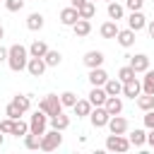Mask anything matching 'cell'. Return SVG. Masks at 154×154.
Here are the masks:
<instances>
[{
	"mask_svg": "<svg viewBox=\"0 0 154 154\" xmlns=\"http://www.w3.org/2000/svg\"><path fill=\"white\" fill-rule=\"evenodd\" d=\"M29 48H24L22 43H14V46H10V53H7V65H10V70L12 72H22V70H26V63H29Z\"/></svg>",
	"mask_w": 154,
	"mask_h": 154,
	"instance_id": "obj_1",
	"label": "cell"
},
{
	"mask_svg": "<svg viewBox=\"0 0 154 154\" xmlns=\"http://www.w3.org/2000/svg\"><path fill=\"white\" fill-rule=\"evenodd\" d=\"M38 108L43 111V113H48V118H53V116H58V113H63V101H60V96L58 94H46L41 101H38Z\"/></svg>",
	"mask_w": 154,
	"mask_h": 154,
	"instance_id": "obj_2",
	"label": "cell"
},
{
	"mask_svg": "<svg viewBox=\"0 0 154 154\" xmlns=\"http://www.w3.org/2000/svg\"><path fill=\"white\" fill-rule=\"evenodd\" d=\"M48 123H51L48 113H43L41 108H36L34 116H31V120H29V132H34V135H43L46 128H48Z\"/></svg>",
	"mask_w": 154,
	"mask_h": 154,
	"instance_id": "obj_3",
	"label": "cell"
},
{
	"mask_svg": "<svg viewBox=\"0 0 154 154\" xmlns=\"http://www.w3.org/2000/svg\"><path fill=\"white\" fill-rule=\"evenodd\" d=\"M60 144H63V135H60V130L51 128V130H46V132L41 135V149H43V152H53V149H58Z\"/></svg>",
	"mask_w": 154,
	"mask_h": 154,
	"instance_id": "obj_4",
	"label": "cell"
},
{
	"mask_svg": "<svg viewBox=\"0 0 154 154\" xmlns=\"http://www.w3.org/2000/svg\"><path fill=\"white\" fill-rule=\"evenodd\" d=\"M130 147H132V144H130V140H128L125 135H113V132H111V135L106 137V149H108V152H128Z\"/></svg>",
	"mask_w": 154,
	"mask_h": 154,
	"instance_id": "obj_5",
	"label": "cell"
},
{
	"mask_svg": "<svg viewBox=\"0 0 154 154\" xmlns=\"http://www.w3.org/2000/svg\"><path fill=\"white\" fill-rule=\"evenodd\" d=\"M89 120H91L94 128H106L108 120H111V113L106 111V106H94L91 113H89Z\"/></svg>",
	"mask_w": 154,
	"mask_h": 154,
	"instance_id": "obj_6",
	"label": "cell"
},
{
	"mask_svg": "<svg viewBox=\"0 0 154 154\" xmlns=\"http://www.w3.org/2000/svg\"><path fill=\"white\" fill-rule=\"evenodd\" d=\"M142 94V79H137V77H132V79H128V82H123V96H128V99H137Z\"/></svg>",
	"mask_w": 154,
	"mask_h": 154,
	"instance_id": "obj_7",
	"label": "cell"
},
{
	"mask_svg": "<svg viewBox=\"0 0 154 154\" xmlns=\"http://www.w3.org/2000/svg\"><path fill=\"white\" fill-rule=\"evenodd\" d=\"M113 135H125L128 132V118H123V116H111V120H108V125H106Z\"/></svg>",
	"mask_w": 154,
	"mask_h": 154,
	"instance_id": "obj_8",
	"label": "cell"
},
{
	"mask_svg": "<svg viewBox=\"0 0 154 154\" xmlns=\"http://www.w3.org/2000/svg\"><path fill=\"white\" fill-rule=\"evenodd\" d=\"M128 26H130L132 31H142V29H147V17L142 14V10L130 12V17H128Z\"/></svg>",
	"mask_w": 154,
	"mask_h": 154,
	"instance_id": "obj_9",
	"label": "cell"
},
{
	"mask_svg": "<svg viewBox=\"0 0 154 154\" xmlns=\"http://www.w3.org/2000/svg\"><path fill=\"white\" fill-rule=\"evenodd\" d=\"M103 60H106V58H103V53H101V51H87V53H84V58H82V63H84L89 70H91V67H101V65H103Z\"/></svg>",
	"mask_w": 154,
	"mask_h": 154,
	"instance_id": "obj_10",
	"label": "cell"
},
{
	"mask_svg": "<svg viewBox=\"0 0 154 154\" xmlns=\"http://www.w3.org/2000/svg\"><path fill=\"white\" fill-rule=\"evenodd\" d=\"M89 82H91V87H103V84L108 82V72L103 70V65L89 70Z\"/></svg>",
	"mask_w": 154,
	"mask_h": 154,
	"instance_id": "obj_11",
	"label": "cell"
},
{
	"mask_svg": "<svg viewBox=\"0 0 154 154\" xmlns=\"http://www.w3.org/2000/svg\"><path fill=\"white\" fill-rule=\"evenodd\" d=\"M46 60L43 58H29V63H26V70H29V75L31 77H41L43 72H46Z\"/></svg>",
	"mask_w": 154,
	"mask_h": 154,
	"instance_id": "obj_12",
	"label": "cell"
},
{
	"mask_svg": "<svg viewBox=\"0 0 154 154\" xmlns=\"http://www.w3.org/2000/svg\"><path fill=\"white\" fill-rule=\"evenodd\" d=\"M79 19V10L77 7H65V10H60V24H65V26H72L75 22Z\"/></svg>",
	"mask_w": 154,
	"mask_h": 154,
	"instance_id": "obj_13",
	"label": "cell"
},
{
	"mask_svg": "<svg viewBox=\"0 0 154 154\" xmlns=\"http://www.w3.org/2000/svg\"><path fill=\"white\" fill-rule=\"evenodd\" d=\"M130 67L140 75V72H147L149 70V58L144 55V53H137V55H132L130 58Z\"/></svg>",
	"mask_w": 154,
	"mask_h": 154,
	"instance_id": "obj_14",
	"label": "cell"
},
{
	"mask_svg": "<svg viewBox=\"0 0 154 154\" xmlns=\"http://www.w3.org/2000/svg\"><path fill=\"white\" fill-rule=\"evenodd\" d=\"M118 24H116V19H108V22H103L101 26H99V34L103 36V38H116L118 36Z\"/></svg>",
	"mask_w": 154,
	"mask_h": 154,
	"instance_id": "obj_15",
	"label": "cell"
},
{
	"mask_svg": "<svg viewBox=\"0 0 154 154\" xmlns=\"http://www.w3.org/2000/svg\"><path fill=\"white\" fill-rule=\"evenodd\" d=\"M135 34H137V31H132L130 26H128V29H120L118 36H116V41H118L123 48H130V46L135 43Z\"/></svg>",
	"mask_w": 154,
	"mask_h": 154,
	"instance_id": "obj_16",
	"label": "cell"
},
{
	"mask_svg": "<svg viewBox=\"0 0 154 154\" xmlns=\"http://www.w3.org/2000/svg\"><path fill=\"white\" fill-rule=\"evenodd\" d=\"M106 99H108V94H106L103 87H91V91H89V101H91V106H103Z\"/></svg>",
	"mask_w": 154,
	"mask_h": 154,
	"instance_id": "obj_17",
	"label": "cell"
},
{
	"mask_svg": "<svg viewBox=\"0 0 154 154\" xmlns=\"http://www.w3.org/2000/svg\"><path fill=\"white\" fill-rule=\"evenodd\" d=\"M91 108H94V106H91V101H89V99H77V103L72 106V111H75V116H77V118H87V116L91 113Z\"/></svg>",
	"mask_w": 154,
	"mask_h": 154,
	"instance_id": "obj_18",
	"label": "cell"
},
{
	"mask_svg": "<svg viewBox=\"0 0 154 154\" xmlns=\"http://www.w3.org/2000/svg\"><path fill=\"white\" fill-rule=\"evenodd\" d=\"M103 106H106V111H108L111 116H120V113H123V99H120V96H108Z\"/></svg>",
	"mask_w": 154,
	"mask_h": 154,
	"instance_id": "obj_19",
	"label": "cell"
},
{
	"mask_svg": "<svg viewBox=\"0 0 154 154\" xmlns=\"http://www.w3.org/2000/svg\"><path fill=\"white\" fill-rule=\"evenodd\" d=\"M26 29L29 31H41L43 29V14L41 12H31L26 17Z\"/></svg>",
	"mask_w": 154,
	"mask_h": 154,
	"instance_id": "obj_20",
	"label": "cell"
},
{
	"mask_svg": "<svg viewBox=\"0 0 154 154\" xmlns=\"http://www.w3.org/2000/svg\"><path fill=\"white\" fill-rule=\"evenodd\" d=\"M72 31H75V36L84 38V36H89V31H91V22H89V19H77V22L72 24Z\"/></svg>",
	"mask_w": 154,
	"mask_h": 154,
	"instance_id": "obj_21",
	"label": "cell"
},
{
	"mask_svg": "<svg viewBox=\"0 0 154 154\" xmlns=\"http://www.w3.org/2000/svg\"><path fill=\"white\" fill-rule=\"evenodd\" d=\"M103 89H106V94H108V96H120V94H123V82H120L118 77H116V79H111V77H108V82L103 84Z\"/></svg>",
	"mask_w": 154,
	"mask_h": 154,
	"instance_id": "obj_22",
	"label": "cell"
},
{
	"mask_svg": "<svg viewBox=\"0 0 154 154\" xmlns=\"http://www.w3.org/2000/svg\"><path fill=\"white\" fill-rule=\"evenodd\" d=\"M128 140H130L132 147H144V144H147V132L140 130V128H135V130L128 135Z\"/></svg>",
	"mask_w": 154,
	"mask_h": 154,
	"instance_id": "obj_23",
	"label": "cell"
},
{
	"mask_svg": "<svg viewBox=\"0 0 154 154\" xmlns=\"http://www.w3.org/2000/svg\"><path fill=\"white\" fill-rule=\"evenodd\" d=\"M106 12H108V19H116V22H118V19H123V14H125V7H123L120 2H116V0H113V2H108Z\"/></svg>",
	"mask_w": 154,
	"mask_h": 154,
	"instance_id": "obj_24",
	"label": "cell"
},
{
	"mask_svg": "<svg viewBox=\"0 0 154 154\" xmlns=\"http://www.w3.org/2000/svg\"><path fill=\"white\" fill-rule=\"evenodd\" d=\"M46 53H48V46H46V41H38V38H36V41L29 46V55H31V58H43Z\"/></svg>",
	"mask_w": 154,
	"mask_h": 154,
	"instance_id": "obj_25",
	"label": "cell"
},
{
	"mask_svg": "<svg viewBox=\"0 0 154 154\" xmlns=\"http://www.w3.org/2000/svg\"><path fill=\"white\" fill-rule=\"evenodd\" d=\"M12 103H14L22 113H26V111L31 108V96H29V94H17V96L12 99Z\"/></svg>",
	"mask_w": 154,
	"mask_h": 154,
	"instance_id": "obj_26",
	"label": "cell"
},
{
	"mask_svg": "<svg viewBox=\"0 0 154 154\" xmlns=\"http://www.w3.org/2000/svg\"><path fill=\"white\" fill-rule=\"evenodd\" d=\"M51 128H55V130H60V132H63V130H67V128H70V118H67L65 113H58V116H53V118H51Z\"/></svg>",
	"mask_w": 154,
	"mask_h": 154,
	"instance_id": "obj_27",
	"label": "cell"
},
{
	"mask_svg": "<svg viewBox=\"0 0 154 154\" xmlns=\"http://www.w3.org/2000/svg\"><path fill=\"white\" fill-rule=\"evenodd\" d=\"M137 106H140V111H152L154 108V94H140L137 96Z\"/></svg>",
	"mask_w": 154,
	"mask_h": 154,
	"instance_id": "obj_28",
	"label": "cell"
},
{
	"mask_svg": "<svg viewBox=\"0 0 154 154\" xmlns=\"http://www.w3.org/2000/svg\"><path fill=\"white\" fill-rule=\"evenodd\" d=\"M142 94H154V70H147L142 77Z\"/></svg>",
	"mask_w": 154,
	"mask_h": 154,
	"instance_id": "obj_29",
	"label": "cell"
},
{
	"mask_svg": "<svg viewBox=\"0 0 154 154\" xmlns=\"http://www.w3.org/2000/svg\"><path fill=\"white\" fill-rule=\"evenodd\" d=\"M96 14V5L91 2V0H87L82 7H79V19H91Z\"/></svg>",
	"mask_w": 154,
	"mask_h": 154,
	"instance_id": "obj_30",
	"label": "cell"
},
{
	"mask_svg": "<svg viewBox=\"0 0 154 154\" xmlns=\"http://www.w3.org/2000/svg\"><path fill=\"white\" fill-rule=\"evenodd\" d=\"M43 60H46L48 67H58L60 60H63V55H60V51H51V48H48V53L43 55Z\"/></svg>",
	"mask_w": 154,
	"mask_h": 154,
	"instance_id": "obj_31",
	"label": "cell"
},
{
	"mask_svg": "<svg viewBox=\"0 0 154 154\" xmlns=\"http://www.w3.org/2000/svg\"><path fill=\"white\" fill-rule=\"evenodd\" d=\"M24 147H26V149H41V135L26 132V135H24Z\"/></svg>",
	"mask_w": 154,
	"mask_h": 154,
	"instance_id": "obj_32",
	"label": "cell"
},
{
	"mask_svg": "<svg viewBox=\"0 0 154 154\" xmlns=\"http://www.w3.org/2000/svg\"><path fill=\"white\" fill-rule=\"evenodd\" d=\"M26 132H29V123H24L22 118H17L14 120V128H12V135L14 137H24Z\"/></svg>",
	"mask_w": 154,
	"mask_h": 154,
	"instance_id": "obj_33",
	"label": "cell"
},
{
	"mask_svg": "<svg viewBox=\"0 0 154 154\" xmlns=\"http://www.w3.org/2000/svg\"><path fill=\"white\" fill-rule=\"evenodd\" d=\"M132 77H137V72H135L130 65H123V67L118 70V79H120V82H128V79H132Z\"/></svg>",
	"mask_w": 154,
	"mask_h": 154,
	"instance_id": "obj_34",
	"label": "cell"
},
{
	"mask_svg": "<svg viewBox=\"0 0 154 154\" xmlns=\"http://www.w3.org/2000/svg\"><path fill=\"white\" fill-rule=\"evenodd\" d=\"M60 101H63V106L72 108V106L77 103V94H75V91H63V94H60Z\"/></svg>",
	"mask_w": 154,
	"mask_h": 154,
	"instance_id": "obj_35",
	"label": "cell"
},
{
	"mask_svg": "<svg viewBox=\"0 0 154 154\" xmlns=\"http://www.w3.org/2000/svg\"><path fill=\"white\" fill-rule=\"evenodd\" d=\"M5 116H7V118H12V120H17V118H22L24 113H22V111H19V108H17V106L10 101V103L5 106Z\"/></svg>",
	"mask_w": 154,
	"mask_h": 154,
	"instance_id": "obj_36",
	"label": "cell"
},
{
	"mask_svg": "<svg viewBox=\"0 0 154 154\" xmlns=\"http://www.w3.org/2000/svg\"><path fill=\"white\" fill-rule=\"evenodd\" d=\"M5 7H7V12H19L24 7V0H5Z\"/></svg>",
	"mask_w": 154,
	"mask_h": 154,
	"instance_id": "obj_37",
	"label": "cell"
},
{
	"mask_svg": "<svg viewBox=\"0 0 154 154\" xmlns=\"http://www.w3.org/2000/svg\"><path fill=\"white\" fill-rule=\"evenodd\" d=\"M12 128H14V120H12V118H5V120H0V132H5V135H12Z\"/></svg>",
	"mask_w": 154,
	"mask_h": 154,
	"instance_id": "obj_38",
	"label": "cell"
},
{
	"mask_svg": "<svg viewBox=\"0 0 154 154\" xmlns=\"http://www.w3.org/2000/svg\"><path fill=\"white\" fill-rule=\"evenodd\" d=\"M142 5H144V0H125V7H128L130 12H137V10H142Z\"/></svg>",
	"mask_w": 154,
	"mask_h": 154,
	"instance_id": "obj_39",
	"label": "cell"
},
{
	"mask_svg": "<svg viewBox=\"0 0 154 154\" xmlns=\"http://www.w3.org/2000/svg\"><path fill=\"white\" fill-rule=\"evenodd\" d=\"M144 128L149 130V128H154V108L152 111H147V116H144Z\"/></svg>",
	"mask_w": 154,
	"mask_h": 154,
	"instance_id": "obj_40",
	"label": "cell"
},
{
	"mask_svg": "<svg viewBox=\"0 0 154 154\" xmlns=\"http://www.w3.org/2000/svg\"><path fill=\"white\" fill-rule=\"evenodd\" d=\"M147 144L154 149V128H149V132H147Z\"/></svg>",
	"mask_w": 154,
	"mask_h": 154,
	"instance_id": "obj_41",
	"label": "cell"
},
{
	"mask_svg": "<svg viewBox=\"0 0 154 154\" xmlns=\"http://www.w3.org/2000/svg\"><path fill=\"white\" fill-rule=\"evenodd\" d=\"M7 53H10V48L0 46V63H7Z\"/></svg>",
	"mask_w": 154,
	"mask_h": 154,
	"instance_id": "obj_42",
	"label": "cell"
},
{
	"mask_svg": "<svg viewBox=\"0 0 154 154\" xmlns=\"http://www.w3.org/2000/svg\"><path fill=\"white\" fill-rule=\"evenodd\" d=\"M84 2H87V0H70V5H72V7H77V10H79Z\"/></svg>",
	"mask_w": 154,
	"mask_h": 154,
	"instance_id": "obj_43",
	"label": "cell"
},
{
	"mask_svg": "<svg viewBox=\"0 0 154 154\" xmlns=\"http://www.w3.org/2000/svg\"><path fill=\"white\" fill-rule=\"evenodd\" d=\"M147 31H149V36L154 38V19H152V22H147Z\"/></svg>",
	"mask_w": 154,
	"mask_h": 154,
	"instance_id": "obj_44",
	"label": "cell"
},
{
	"mask_svg": "<svg viewBox=\"0 0 154 154\" xmlns=\"http://www.w3.org/2000/svg\"><path fill=\"white\" fill-rule=\"evenodd\" d=\"M2 36H5V29H2V24H0V41H2Z\"/></svg>",
	"mask_w": 154,
	"mask_h": 154,
	"instance_id": "obj_45",
	"label": "cell"
},
{
	"mask_svg": "<svg viewBox=\"0 0 154 154\" xmlns=\"http://www.w3.org/2000/svg\"><path fill=\"white\" fill-rule=\"evenodd\" d=\"M0 147H2V135H0Z\"/></svg>",
	"mask_w": 154,
	"mask_h": 154,
	"instance_id": "obj_46",
	"label": "cell"
},
{
	"mask_svg": "<svg viewBox=\"0 0 154 154\" xmlns=\"http://www.w3.org/2000/svg\"><path fill=\"white\" fill-rule=\"evenodd\" d=\"M106 2H113V0H106Z\"/></svg>",
	"mask_w": 154,
	"mask_h": 154,
	"instance_id": "obj_47",
	"label": "cell"
},
{
	"mask_svg": "<svg viewBox=\"0 0 154 154\" xmlns=\"http://www.w3.org/2000/svg\"><path fill=\"white\" fill-rule=\"evenodd\" d=\"M152 2H154V0H152Z\"/></svg>",
	"mask_w": 154,
	"mask_h": 154,
	"instance_id": "obj_48",
	"label": "cell"
},
{
	"mask_svg": "<svg viewBox=\"0 0 154 154\" xmlns=\"http://www.w3.org/2000/svg\"><path fill=\"white\" fill-rule=\"evenodd\" d=\"M91 2H94V0H91Z\"/></svg>",
	"mask_w": 154,
	"mask_h": 154,
	"instance_id": "obj_49",
	"label": "cell"
}]
</instances>
